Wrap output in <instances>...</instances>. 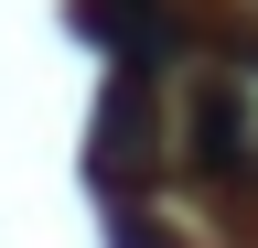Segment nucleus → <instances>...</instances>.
I'll return each mask as SVG.
<instances>
[{
	"label": "nucleus",
	"instance_id": "nucleus-1",
	"mask_svg": "<svg viewBox=\"0 0 258 248\" xmlns=\"http://www.w3.org/2000/svg\"><path fill=\"white\" fill-rule=\"evenodd\" d=\"M151 76L161 65H118L108 76V108H97V183H140L151 173Z\"/></svg>",
	"mask_w": 258,
	"mask_h": 248
},
{
	"label": "nucleus",
	"instance_id": "nucleus-2",
	"mask_svg": "<svg viewBox=\"0 0 258 248\" xmlns=\"http://www.w3.org/2000/svg\"><path fill=\"white\" fill-rule=\"evenodd\" d=\"M194 173H215V183H237L247 162H258V119H247V86L237 76H205L194 86Z\"/></svg>",
	"mask_w": 258,
	"mask_h": 248
},
{
	"label": "nucleus",
	"instance_id": "nucleus-3",
	"mask_svg": "<svg viewBox=\"0 0 258 248\" xmlns=\"http://www.w3.org/2000/svg\"><path fill=\"white\" fill-rule=\"evenodd\" d=\"M76 33L108 43L118 65H161V54L183 43V11L172 0H76Z\"/></svg>",
	"mask_w": 258,
	"mask_h": 248
}]
</instances>
